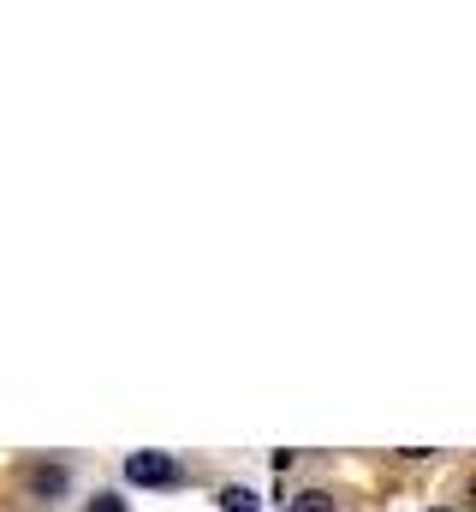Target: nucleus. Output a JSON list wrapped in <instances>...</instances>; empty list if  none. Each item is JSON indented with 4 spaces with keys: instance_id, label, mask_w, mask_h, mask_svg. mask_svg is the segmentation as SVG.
I'll list each match as a JSON object with an SVG mask.
<instances>
[{
    "instance_id": "3",
    "label": "nucleus",
    "mask_w": 476,
    "mask_h": 512,
    "mask_svg": "<svg viewBox=\"0 0 476 512\" xmlns=\"http://www.w3.org/2000/svg\"><path fill=\"white\" fill-rule=\"evenodd\" d=\"M221 512H256V495H250L244 483H227V489H221Z\"/></svg>"
},
{
    "instance_id": "1",
    "label": "nucleus",
    "mask_w": 476,
    "mask_h": 512,
    "mask_svg": "<svg viewBox=\"0 0 476 512\" xmlns=\"http://www.w3.org/2000/svg\"><path fill=\"white\" fill-rule=\"evenodd\" d=\"M125 483H137V489H179L185 483V465L173 453L143 447V453H125Z\"/></svg>"
},
{
    "instance_id": "5",
    "label": "nucleus",
    "mask_w": 476,
    "mask_h": 512,
    "mask_svg": "<svg viewBox=\"0 0 476 512\" xmlns=\"http://www.w3.org/2000/svg\"><path fill=\"white\" fill-rule=\"evenodd\" d=\"M84 512H125V501H119L114 489H102V495H96V501H90Z\"/></svg>"
},
{
    "instance_id": "2",
    "label": "nucleus",
    "mask_w": 476,
    "mask_h": 512,
    "mask_svg": "<svg viewBox=\"0 0 476 512\" xmlns=\"http://www.w3.org/2000/svg\"><path fill=\"white\" fill-rule=\"evenodd\" d=\"M66 489H72V471H66V465H36V471H30V495H36V501H60Z\"/></svg>"
},
{
    "instance_id": "4",
    "label": "nucleus",
    "mask_w": 476,
    "mask_h": 512,
    "mask_svg": "<svg viewBox=\"0 0 476 512\" xmlns=\"http://www.w3.org/2000/svg\"><path fill=\"white\" fill-rule=\"evenodd\" d=\"M286 512H334V495H328V489H304Z\"/></svg>"
},
{
    "instance_id": "6",
    "label": "nucleus",
    "mask_w": 476,
    "mask_h": 512,
    "mask_svg": "<svg viewBox=\"0 0 476 512\" xmlns=\"http://www.w3.org/2000/svg\"><path fill=\"white\" fill-rule=\"evenodd\" d=\"M429 512H453V507H429Z\"/></svg>"
}]
</instances>
